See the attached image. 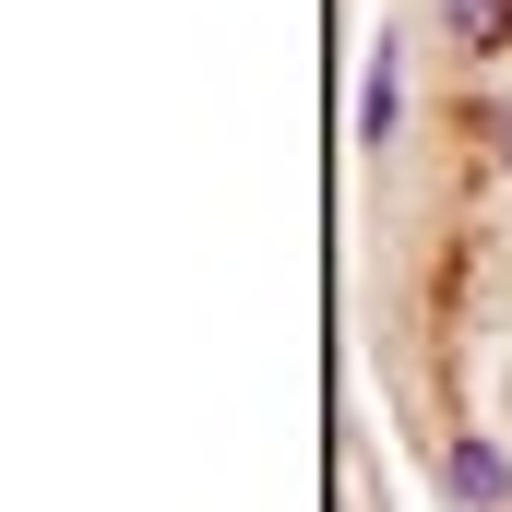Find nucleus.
Masks as SVG:
<instances>
[{
	"label": "nucleus",
	"mask_w": 512,
	"mask_h": 512,
	"mask_svg": "<svg viewBox=\"0 0 512 512\" xmlns=\"http://www.w3.org/2000/svg\"><path fill=\"white\" fill-rule=\"evenodd\" d=\"M358 131H370V155L405 131V48H370V108H358Z\"/></svg>",
	"instance_id": "obj_3"
},
{
	"label": "nucleus",
	"mask_w": 512,
	"mask_h": 512,
	"mask_svg": "<svg viewBox=\"0 0 512 512\" xmlns=\"http://www.w3.org/2000/svg\"><path fill=\"white\" fill-rule=\"evenodd\" d=\"M441 489H453V512H512V453L489 429H453L441 441Z\"/></svg>",
	"instance_id": "obj_1"
},
{
	"label": "nucleus",
	"mask_w": 512,
	"mask_h": 512,
	"mask_svg": "<svg viewBox=\"0 0 512 512\" xmlns=\"http://www.w3.org/2000/svg\"><path fill=\"white\" fill-rule=\"evenodd\" d=\"M477 143H489V155H512V108H477Z\"/></svg>",
	"instance_id": "obj_4"
},
{
	"label": "nucleus",
	"mask_w": 512,
	"mask_h": 512,
	"mask_svg": "<svg viewBox=\"0 0 512 512\" xmlns=\"http://www.w3.org/2000/svg\"><path fill=\"white\" fill-rule=\"evenodd\" d=\"M453 60H512V0H429Z\"/></svg>",
	"instance_id": "obj_2"
}]
</instances>
